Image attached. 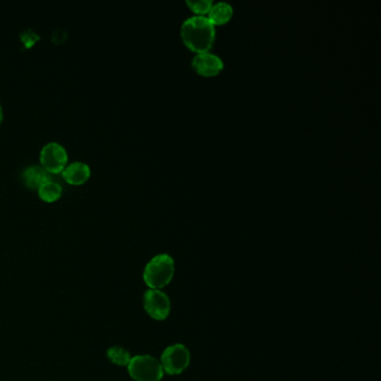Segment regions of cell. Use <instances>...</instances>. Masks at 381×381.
<instances>
[{"instance_id":"cell-1","label":"cell","mask_w":381,"mask_h":381,"mask_svg":"<svg viewBox=\"0 0 381 381\" xmlns=\"http://www.w3.org/2000/svg\"><path fill=\"white\" fill-rule=\"evenodd\" d=\"M215 26L205 16H194L184 21L182 37L184 44L196 53H206L215 40Z\"/></svg>"},{"instance_id":"cell-2","label":"cell","mask_w":381,"mask_h":381,"mask_svg":"<svg viewBox=\"0 0 381 381\" xmlns=\"http://www.w3.org/2000/svg\"><path fill=\"white\" fill-rule=\"evenodd\" d=\"M174 258L169 254H159L145 265L143 281L149 289H161L174 279Z\"/></svg>"},{"instance_id":"cell-3","label":"cell","mask_w":381,"mask_h":381,"mask_svg":"<svg viewBox=\"0 0 381 381\" xmlns=\"http://www.w3.org/2000/svg\"><path fill=\"white\" fill-rule=\"evenodd\" d=\"M128 371L134 381H160L165 373L160 361L148 355L131 358Z\"/></svg>"},{"instance_id":"cell-4","label":"cell","mask_w":381,"mask_h":381,"mask_svg":"<svg viewBox=\"0 0 381 381\" xmlns=\"http://www.w3.org/2000/svg\"><path fill=\"white\" fill-rule=\"evenodd\" d=\"M161 367L163 372L177 376L184 372L190 363L189 350L182 343L169 346L161 355Z\"/></svg>"},{"instance_id":"cell-5","label":"cell","mask_w":381,"mask_h":381,"mask_svg":"<svg viewBox=\"0 0 381 381\" xmlns=\"http://www.w3.org/2000/svg\"><path fill=\"white\" fill-rule=\"evenodd\" d=\"M143 307L153 320H166L170 314V299L161 289H148L143 295Z\"/></svg>"},{"instance_id":"cell-6","label":"cell","mask_w":381,"mask_h":381,"mask_svg":"<svg viewBox=\"0 0 381 381\" xmlns=\"http://www.w3.org/2000/svg\"><path fill=\"white\" fill-rule=\"evenodd\" d=\"M67 159H69L67 151L58 142H48L40 151V161H42L43 167L48 172H53V174L61 172L65 168Z\"/></svg>"},{"instance_id":"cell-7","label":"cell","mask_w":381,"mask_h":381,"mask_svg":"<svg viewBox=\"0 0 381 381\" xmlns=\"http://www.w3.org/2000/svg\"><path fill=\"white\" fill-rule=\"evenodd\" d=\"M192 67L204 77H214L217 75L223 69V62L221 57L215 54L206 53L197 54L192 60Z\"/></svg>"},{"instance_id":"cell-8","label":"cell","mask_w":381,"mask_h":381,"mask_svg":"<svg viewBox=\"0 0 381 381\" xmlns=\"http://www.w3.org/2000/svg\"><path fill=\"white\" fill-rule=\"evenodd\" d=\"M91 175L89 165L82 161L70 163L63 170V177L66 182L72 184H81L87 182Z\"/></svg>"},{"instance_id":"cell-9","label":"cell","mask_w":381,"mask_h":381,"mask_svg":"<svg viewBox=\"0 0 381 381\" xmlns=\"http://www.w3.org/2000/svg\"><path fill=\"white\" fill-rule=\"evenodd\" d=\"M23 182L29 188H40L44 182L50 180V172L43 166L27 167L21 174Z\"/></svg>"},{"instance_id":"cell-10","label":"cell","mask_w":381,"mask_h":381,"mask_svg":"<svg viewBox=\"0 0 381 381\" xmlns=\"http://www.w3.org/2000/svg\"><path fill=\"white\" fill-rule=\"evenodd\" d=\"M208 13H209L208 19L214 26L226 24L227 21L233 16V7L228 3L221 1V3L211 6V11Z\"/></svg>"},{"instance_id":"cell-11","label":"cell","mask_w":381,"mask_h":381,"mask_svg":"<svg viewBox=\"0 0 381 381\" xmlns=\"http://www.w3.org/2000/svg\"><path fill=\"white\" fill-rule=\"evenodd\" d=\"M38 195L46 201H55L61 197L62 186L54 180H48L38 188Z\"/></svg>"},{"instance_id":"cell-12","label":"cell","mask_w":381,"mask_h":381,"mask_svg":"<svg viewBox=\"0 0 381 381\" xmlns=\"http://www.w3.org/2000/svg\"><path fill=\"white\" fill-rule=\"evenodd\" d=\"M108 358L110 359L111 363L114 365H121L124 367L129 365L130 360H131V355H130L129 351L121 347H112L108 350Z\"/></svg>"},{"instance_id":"cell-13","label":"cell","mask_w":381,"mask_h":381,"mask_svg":"<svg viewBox=\"0 0 381 381\" xmlns=\"http://www.w3.org/2000/svg\"><path fill=\"white\" fill-rule=\"evenodd\" d=\"M187 5L189 6L192 11L199 13V16H203L204 13H209L213 3L211 0H188Z\"/></svg>"},{"instance_id":"cell-14","label":"cell","mask_w":381,"mask_h":381,"mask_svg":"<svg viewBox=\"0 0 381 381\" xmlns=\"http://www.w3.org/2000/svg\"><path fill=\"white\" fill-rule=\"evenodd\" d=\"M3 108H1V104H0V123L3 121Z\"/></svg>"}]
</instances>
